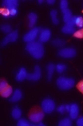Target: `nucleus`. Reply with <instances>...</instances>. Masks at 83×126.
<instances>
[{
	"label": "nucleus",
	"mask_w": 83,
	"mask_h": 126,
	"mask_svg": "<svg viewBox=\"0 0 83 126\" xmlns=\"http://www.w3.org/2000/svg\"><path fill=\"white\" fill-rule=\"evenodd\" d=\"M58 125L59 126H71L72 125V119L66 117V118H63L58 123Z\"/></svg>",
	"instance_id": "obj_20"
},
{
	"label": "nucleus",
	"mask_w": 83,
	"mask_h": 126,
	"mask_svg": "<svg viewBox=\"0 0 83 126\" xmlns=\"http://www.w3.org/2000/svg\"><path fill=\"white\" fill-rule=\"evenodd\" d=\"M17 38H18V32L16 30V31H14V32H11V33L7 34V36L3 39L1 45H2V46H5V45H8L9 43H13V42L17 41Z\"/></svg>",
	"instance_id": "obj_7"
},
{
	"label": "nucleus",
	"mask_w": 83,
	"mask_h": 126,
	"mask_svg": "<svg viewBox=\"0 0 83 126\" xmlns=\"http://www.w3.org/2000/svg\"><path fill=\"white\" fill-rule=\"evenodd\" d=\"M61 31V32H63V33H65V34H74V32H75L74 27L68 25V24H65L64 26H62Z\"/></svg>",
	"instance_id": "obj_18"
},
{
	"label": "nucleus",
	"mask_w": 83,
	"mask_h": 126,
	"mask_svg": "<svg viewBox=\"0 0 83 126\" xmlns=\"http://www.w3.org/2000/svg\"><path fill=\"white\" fill-rule=\"evenodd\" d=\"M12 87L8 85V87H6L4 91H1V96H4V97H9L12 94Z\"/></svg>",
	"instance_id": "obj_19"
},
{
	"label": "nucleus",
	"mask_w": 83,
	"mask_h": 126,
	"mask_svg": "<svg viewBox=\"0 0 83 126\" xmlns=\"http://www.w3.org/2000/svg\"><path fill=\"white\" fill-rule=\"evenodd\" d=\"M17 124V126H30V125H32L30 122H28L26 119H24V118L18 119Z\"/></svg>",
	"instance_id": "obj_25"
},
{
	"label": "nucleus",
	"mask_w": 83,
	"mask_h": 126,
	"mask_svg": "<svg viewBox=\"0 0 83 126\" xmlns=\"http://www.w3.org/2000/svg\"><path fill=\"white\" fill-rule=\"evenodd\" d=\"M27 76H28V73H27V71H26L25 68L22 67V68L19 69L17 75H16V80L18 82H22V81H24V79L27 78Z\"/></svg>",
	"instance_id": "obj_12"
},
{
	"label": "nucleus",
	"mask_w": 83,
	"mask_h": 126,
	"mask_svg": "<svg viewBox=\"0 0 83 126\" xmlns=\"http://www.w3.org/2000/svg\"><path fill=\"white\" fill-rule=\"evenodd\" d=\"M50 17H51L52 22H53L54 24H58L59 20H58V17H57V11L56 10H52L50 11Z\"/></svg>",
	"instance_id": "obj_21"
},
{
	"label": "nucleus",
	"mask_w": 83,
	"mask_h": 126,
	"mask_svg": "<svg viewBox=\"0 0 83 126\" xmlns=\"http://www.w3.org/2000/svg\"><path fill=\"white\" fill-rule=\"evenodd\" d=\"M38 125H40V126H44L45 124H43V123H42V121H41V122H39V123H38Z\"/></svg>",
	"instance_id": "obj_37"
},
{
	"label": "nucleus",
	"mask_w": 83,
	"mask_h": 126,
	"mask_svg": "<svg viewBox=\"0 0 83 126\" xmlns=\"http://www.w3.org/2000/svg\"><path fill=\"white\" fill-rule=\"evenodd\" d=\"M74 37L77 38H83V29L75 31V32L74 33Z\"/></svg>",
	"instance_id": "obj_29"
},
{
	"label": "nucleus",
	"mask_w": 83,
	"mask_h": 126,
	"mask_svg": "<svg viewBox=\"0 0 83 126\" xmlns=\"http://www.w3.org/2000/svg\"><path fill=\"white\" fill-rule=\"evenodd\" d=\"M55 69H56V71L58 73H62L66 71L67 66L63 63H58V64L55 65Z\"/></svg>",
	"instance_id": "obj_24"
},
{
	"label": "nucleus",
	"mask_w": 83,
	"mask_h": 126,
	"mask_svg": "<svg viewBox=\"0 0 83 126\" xmlns=\"http://www.w3.org/2000/svg\"><path fill=\"white\" fill-rule=\"evenodd\" d=\"M23 97V93L21 91V90L19 89H16L14 91V92L12 93V96L10 98V101L13 103H16V102H18L19 100H21Z\"/></svg>",
	"instance_id": "obj_13"
},
{
	"label": "nucleus",
	"mask_w": 83,
	"mask_h": 126,
	"mask_svg": "<svg viewBox=\"0 0 83 126\" xmlns=\"http://www.w3.org/2000/svg\"><path fill=\"white\" fill-rule=\"evenodd\" d=\"M43 0H38V4H43Z\"/></svg>",
	"instance_id": "obj_38"
},
{
	"label": "nucleus",
	"mask_w": 83,
	"mask_h": 126,
	"mask_svg": "<svg viewBox=\"0 0 83 126\" xmlns=\"http://www.w3.org/2000/svg\"><path fill=\"white\" fill-rule=\"evenodd\" d=\"M21 116H22V110L18 106H15L13 107L12 110H11V117L14 119H20Z\"/></svg>",
	"instance_id": "obj_15"
},
{
	"label": "nucleus",
	"mask_w": 83,
	"mask_h": 126,
	"mask_svg": "<svg viewBox=\"0 0 83 126\" xmlns=\"http://www.w3.org/2000/svg\"><path fill=\"white\" fill-rule=\"evenodd\" d=\"M40 28L38 27H34L32 28L31 30L29 31L24 36V41L26 43H31L36 41V38L37 37V36L40 34Z\"/></svg>",
	"instance_id": "obj_5"
},
{
	"label": "nucleus",
	"mask_w": 83,
	"mask_h": 126,
	"mask_svg": "<svg viewBox=\"0 0 83 126\" xmlns=\"http://www.w3.org/2000/svg\"><path fill=\"white\" fill-rule=\"evenodd\" d=\"M47 3H48V4H55V0H48Z\"/></svg>",
	"instance_id": "obj_36"
},
{
	"label": "nucleus",
	"mask_w": 83,
	"mask_h": 126,
	"mask_svg": "<svg viewBox=\"0 0 83 126\" xmlns=\"http://www.w3.org/2000/svg\"><path fill=\"white\" fill-rule=\"evenodd\" d=\"M50 37H51V32L49 29H43L39 34V42L42 44L46 43L49 40Z\"/></svg>",
	"instance_id": "obj_10"
},
{
	"label": "nucleus",
	"mask_w": 83,
	"mask_h": 126,
	"mask_svg": "<svg viewBox=\"0 0 83 126\" xmlns=\"http://www.w3.org/2000/svg\"><path fill=\"white\" fill-rule=\"evenodd\" d=\"M58 55L64 58H72L74 57H75L76 50L74 48H72V47L62 48L58 51Z\"/></svg>",
	"instance_id": "obj_6"
},
{
	"label": "nucleus",
	"mask_w": 83,
	"mask_h": 126,
	"mask_svg": "<svg viewBox=\"0 0 83 126\" xmlns=\"http://www.w3.org/2000/svg\"><path fill=\"white\" fill-rule=\"evenodd\" d=\"M72 17H73L72 12H71V11L69 9L62 11V18H63V21L65 22V24H67V23L69 22Z\"/></svg>",
	"instance_id": "obj_16"
},
{
	"label": "nucleus",
	"mask_w": 83,
	"mask_h": 126,
	"mask_svg": "<svg viewBox=\"0 0 83 126\" xmlns=\"http://www.w3.org/2000/svg\"><path fill=\"white\" fill-rule=\"evenodd\" d=\"M55 70V65L54 63H50L47 65V72H48V80L50 81L52 78V76L54 74V71Z\"/></svg>",
	"instance_id": "obj_17"
},
{
	"label": "nucleus",
	"mask_w": 83,
	"mask_h": 126,
	"mask_svg": "<svg viewBox=\"0 0 83 126\" xmlns=\"http://www.w3.org/2000/svg\"><path fill=\"white\" fill-rule=\"evenodd\" d=\"M41 69L38 65H36L35 68H34V72L30 73V74H28L27 79L30 80V81H38L41 78Z\"/></svg>",
	"instance_id": "obj_9"
},
{
	"label": "nucleus",
	"mask_w": 83,
	"mask_h": 126,
	"mask_svg": "<svg viewBox=\"0 0 83 126\" xmlns=\"http://www.w3.org/2000/svg\"><path fill=\"white\" fill-rule=\"evenodd\" d=\"M44 117V112L43 110H40L39 108H34L30 110L29 114V119L34 124H38L39 122L43 120Z\"/></svg>",
	"instance_id": "obj_3"
},
{
	"label": "nucleus",
	"mask_w": 83,
	"mask_h": 126,
	"mask_svg": "<svg viewBox=\"0 0 83 126\" xmlns=\"http://www.w3.org/2000/svg\"><path fill=\"white\" fill-rule=\"evenodd\" d=\"M56 110H57L60 114H63L65 111H67L66 110V105H65V104H61V105L58 106L57 109H56Z\"/></svg>",
	"instance_id": "obj_31"
},
{
	"label": "nucleus",
	"mask_w": 83,
	"mask_h": 126,
	"mask_svg": "<svg viewBox=\"0 0 83 126\" xmlns=\"http://www.w3.org/2000/svg\"><path fill=\"white\" fill-rule=\"evenodd\" d=\"M25 50L30 55H31L35 59H41L44 55V47L41 42L34 41L31 43H28Z\"/></svg>",
	"instance_id": "obj_1"
},
{
	"label": "nucleus",
	"mask_w": 83,
	"mask_h": 126,
	"mask_svg": "<svg viewBox=\"0 0 83 126\" xmlns=\"http://www.w3.org/2000/svg\"><path fill=\"white\" fill-rule=\"evenodd\" d=\"M66 24H68V25H70L72 26V27H74L75 26V24H74V16H73V17L71 18V20L69 21L68 23H67Z\"/></svg>",
	"instance_id": "obj_35"
},
{
	"label": "nucleus",
	"mask_w": 83,
	"mask_h": 126,
	"mask_svg": "<svg viewBox=\"0 0 83 126\" xmlns=\"http://www.w3.org/2000/svg\"><path fill=\"white\" fill-rule=\"evenodd\" d=\"M68 3L67 0H61L60 2V8H61V11H64L66 10H68Z\"/></svg>",
	"instance_id": "obj_27"
},
{
	"label": "nucleus",
	"mask_w": 83,
	"mask_h": 126,
	"mask_svg": "<svg viewBox=\"0 0 83 126\" xmlns=\"http://www.w3.org/2000/svg\"><path fill=\"white\" fill-rule=\"evenodd\" d=\"M65 44H66L65 41L61 38H55L52 41V45L55 47H61V46H63V45H65Z\"/></svg>",
	"instance_id": "obj_23"
},
{
	"label": "nucleus",
	"mask_w": 83,
	"mask_h": 126,
	"mask_svg": "<svg viewBox=\"0 0 83 126\" xmlns=\"http://www.w3.org/2000/svg\"><path fill=\"white\" fill-rule=\"evenodd\" d=\"M41 107H42V110H43L44 113L50 114L55 110V101L51 98H45L42 101Z\"/></svg>",
	"instance_id": "obj_4"
},
{
	"label": "nucleus",
	"mask_w": 83,
	"mask_h": 126,
	"mask_svg": "<svg viewBox=\"0 0 83 126\" xmlns=\"http://www.w3.org/2000/svg\"><path fill=\"white\" fill-rule=\"evenodd\" d=\"M6 87H8V83L5 79H2L0 82V91H4Z\"/></svg>",
	"instance_id": "obj_30"
},
{
	"label": "nucleus",
	"mask_w": 83,
	"mask_h": 126,
	"mask_svg": "<svg viewBox=\"0 0 83 126\" xmlns=\"http://www.w3.org/2000/svg\"><path fill=\"white\" fill-rule=\"evenodd\" d=\"M1 14H2L4 17H11V11H10L9 9H6V8H2V9H1Z\"/></svg>",
	"instance_id": "obj_28"
},
{
	"label": "nucleus",
	"mask_w": 83,
	"mask_h": 126,
	"mask_svg": "<svg viewBox=\"0 0 83 126\" xmlns=\"http://www.w3.org/2000/svg\"><path fill=\"white\" fill-rule=\"evenodd\" d=\"M28 19H29V26L30 28H33L35 26V24L37 20V15L35 12H30L28 15Z\"/></svg>",
	"instance_id": "obj_14"
},
{
	"label": "nucleus",
	"mask_w": 83,
	"mask_h": 126,
	"mask_svg": "<svg viewBox=\"0 0 83 126\" xmlns=\"http://www.w3.org/2000/svg\"><path fill=\"white\" fill-rule=\"evenodd\" d=\"M75 84V82L73 78H65V77H60L56 80V85L58 88L62 91H67L73 88Z\"/></svg>",
	"instance_id": "obj_2"
},
{
	"label": "nucleus",
	"mask_w": 83,
	"mask_h": 126,
	"mask_svg": "<svg viewBox=\"0 0 83 126\" xmlns=\"http://www.w3.org/2000/svg\"><path fill=\"white\" fill-rule=\"evenodd\" d=\"M76 87H77V89L79 90L80 92L82 93V94H83V80L80 81L79 83H77V85H76Z\"/></svg>",
	"instance_id": "obj_32"
},
{
	"label": "nucleus",
	"mask_w": 83,
	"mask_h": 126,
	"mask_svg": "<svg viewBox=\"0 0 83 126\" xmlns=\"http://www.w3.org/2000/svg\"><path fill=\"white\" fill-rule=\"evenodd\" d=\"M74 24L77 27L83 28V17L81 16H74Z\"/></svg>",
	"instance_id": "obj_22"
},
{
	"label": "nucleus",
	"mask_w": 83,
	"mask_h": 126,
	"mask_svg": "<svg viewBox=\"0 0 83 126\" xmlns=\"http://www.w3.org/2000/svg\"><path fill=\"white\" fill-rule=\"evenodd\" d=\"M76 124L78 126H83V116L82 117H80L79 118L76 120Z\"/></svg>",
	"instance_id": "obj_33"
},
{
	"label": "nucleus",
	"mask_w": 83,
	"mask_h": 126,
	"mask_svg": "<svg viewBox=\"0 0 83 126\" xmlns=\"http://www.w3.org/2000/svg\"><path fill=\"white\" fill-rule=\"evenodd\" d=\"M79 106L77 104H69V110H68V112L69 113V117L71 119H77L78 115H79Z\"/></svg>",
	"instance_id": "obj_8"
},
{
	"label": "nucleus",
	"mask_w": 83,
	"mask_h": 126,
	"mask_svg": "<svg viewBox=\"0 0 83 126\" xmlns=\"http://www.w3.org/2000/svg\"><path fill=\"white\" fill-rule=\"evenodd\" d=\"M2 5L4 8H6V9L9 10L17 9V5H18V2L17 0H4Z\"/></svg>",
	"instance_id": "obj_11"
},
{
	"label": "nucleus",
	"mask_w": 83,
	"mask_h": 126,
	"mask_svg": "<svg viewBox=\"0 0 83 126\" xmlns=\"http://www.w3.org/2000/svg\"><path fill=\"white\" fill-rule=\"evenodd\" d=\"M11 11V17H16L17 15V9H12L10 10Z\"/></svg>",
	"instance_id": "obj_34"
},
{
	"label": "nucleus",
	"mask_w": 83,
	"mask_h": 126,
	"mask_svg": "<svg viewBox=\"0 0 83 126\" xmlns=\"http://www.w3.org/2000/svg\"><path fill=\"white\" fill-rule=\"evenodd\" d=\"M1 30H2L3 32H5V33L9 34L11 32V26L10 25V24H3L2 26H1Z\"/></svg>",
	"instance_id": "obj_26"
}]
</instances>
